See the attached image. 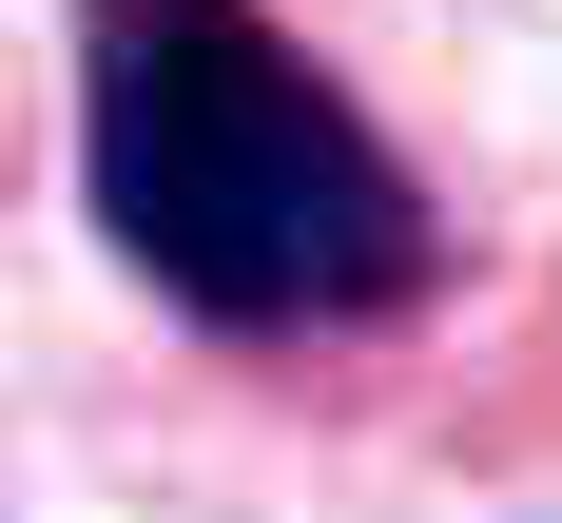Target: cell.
<instances>
[{"label": "cell", "instance_id": "cell-1", "mask_svg": "<svg viewBox=\"0 0 562 523\" xmlns=\"http://www.w3.org/2000/svg\"><path fill=\"white\" fill-rule=\"evenodd\" d=\"M78 194L116 272L233 349L389 330L447 291L427 174L272 0H78Z\"/></svg>", "mask_w": 562, "mask_h": 523}]
</instances>
